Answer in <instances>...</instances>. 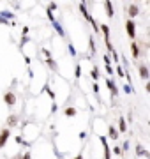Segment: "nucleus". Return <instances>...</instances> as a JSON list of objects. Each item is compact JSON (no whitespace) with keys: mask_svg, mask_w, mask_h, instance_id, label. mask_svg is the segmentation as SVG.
Instances as JSON below:
<instances>
[{"mask_svg":"<svg viewBox=\"0 0 150 159\" xmlns=\"http://www.w3.org/2000/svg\"><path fill=\"white\" fill-rule=\"evenodd\" d=\"M125 30H127V36H129L131 39L136 37V23H134V20H127V23H125Z\"/></svg>","mask_w":150,"mask_h":159,"instance_id":"nucleus-1","label":"nucleus"},{"mask_svg":"<svg viewBox=\"0 0 150 159\" xmlns=\"http://www.w3.org/2000/svg\"><path fill=\"white\" fill-rule=\"evenodd\" d=\"M9 136H11V129H2V131H0V149H4V147H5V143H7Z\"/></svg>","mask_w":150,"mask_h":159,"instance_id":"nucleus-2","label":"nucleus"},{"mask_svg":"<svg viewBox=\"0 0 150 159\" xmlns=\"http://www.w3.org/2000/svg\"><path fill=\"white\" fill-rule=\"evenodd\" d=\"M4 101H5V104H9V106H14V104H16V96H14L11 90H7V92L4 94Z\"/></svg>","mask_w":150,"mask_h":159,"instance_id":"nucleus-3","label":"nucleus"},{"mask_svg":"<svg viewBox=\"0 0 150 159\" xmlns=\"http://www.w3.org/2000/svg\"><path fill=\"white\" fill-rule=\"evenodd\" d=\"M102 147H104V159H111V149L108 147V141H106V136H99Z\"/></svg>","mask_w":150,"mask_h":159,"instance_id":"nucleus-4","label":"nucleus"},{"mask_svg":"<svg viewBox=\"0 0 150 159\" xmlns=\"http://www.w3.org/2000/svg\"><path fill=\"white\" fill-rule=\"evenodd\" d=\"M138 69H140V76H141V78H143L145 81H147V80L150 78L149 65H147V64H140V65H138Z\"/></svg>","mask_w":150,"mask_h":159,"instance_id":"nucleus-5","label":"nucleus"},{"mask_svg":"<svg viewBox=\"0 0 150 159\" xmlns=\"http://www.w3.org/2000/svg\"><path fill=\"white\" fill-rule=\"evenodd\" d=\"M106 87L110 88V92H111V97L118 96V88H117V85H115V81H113L111 78H106Z\"/></svg>","mask_w":150,"mask_h":159,"instance_id":"nucleus-6","label":"nucleus"},{"mask_svg":"<svg viewBox=\"0 0 150 159\" xmlns=\"http://www.w3.org/2000/svg\"><path fill=\"white\" fill-rule=\"evenodd\" d=\"M79 11H81V14L85 16V20H88L90 23L94 21V18H92V16L88 14V11H87V4H85V2H79Z\"/></svg>","mask_w":150,"mask_h":159,"instance_id":"nucleus-7","label":"nucleus"},{"mask_svg":"<svg viewBox=\"0 0 150 159\" xmlns=\"http://www.w3.org/2000/svg\"><path fill=\"white\" fill-rule=\"evenodd\" d=\"M138 14H140V7H138L136 4H131V5H129V16H131L129 20H134Z\"/></svg>","mask_w":150,"mask_h":159,"instance_id":"nucleus-8","label":"nucleus"},{"mask_svg":"<svg viewBox=\"0 0 150 159\" xmlns=\"http://www.w3.org/2000/svg\"><path fill=\"white\" fill-rule=\"evenodd\" d=\"M131 53H132V57H134V59H138V57H140V53H141V51H140V46H138L134 41L131 42Z\"/></svg>","mask_w":150,"mask_h":159,"instance_id":"nucleus-9","label":"nucleus"},{"mask_svg":"<svg viewBox=\"0 0 150 159\" xmlns=\"http://www.w3.org/2000/svg\"><path fill=\"white\" fill-rule=\"evenodd\" d=\"M104 9H106V14H108L110 18H113V14H115V13H113V4L110 2V0H106V2H104Z\"/></svg>","mask_w":150,"mask_h":159,"instance_id":"nucleus-10","label":"nucleus"},{"mask_svg":"<svg viewBox=\"0 0 150 159\" xmlns=\"http://www.w3.org/2000/svg\"><path fill=\"white\" fill-rule=\"evenodd\" d=\"M136 154L138 156H145V158H150V154L145 150V147L143 145H136Z\"/></svg>","mask_w":150,"mask_h":159,"instance_id":"nucleus-11","label":"nucleus"},{"mask_svg":"<svg viewBox=\"0 0 150 159\" xmlns=\"http://www.w3.org/2000/svg\"><path fill=\"white\" fill-rule=\"evenodd\" d=\"M99 30L104 34V41H110V27H108V25H101Z\"/></svg>","mask_w":150,"mask_h":159,"instance_id":"nucleus-12","label":"nucleus"},{"mask_svg":"<svg viewBox=\"0 0 150 159\" xmlns=\"http://www.w3.org/2000/svg\"><path fill=\"white\" fill-rule=\"evenodd\" d=\"M118 131L120 133H125L127 131V122H125L124 117H120V120H118Z\"/></svg>","mask_w":150,"mask_h":159,"instance_id":"nucleus-13","label":"nucleus"},{"mask_svg":"<svg viewBox=\"0 0 150 159\" xmlns=\"http://www.w3.org/2000/svg\"><path fill=\"white\" fill-rule=\"evenodd\" d=\"M16 124H18V117H16V115H11V117L7 119V126H9L7 129H11V127H14Z\"/></svg>","mask_w":150,"mask_h":159,"instance_id":"nucleus-14","label":"nucleus"},{"mask_svg":"<svg viewBox=\"0 0 150 159\" xmlns=\"http://www.w3.org/2000/svg\"><path fill=\"white\" fill-rule=\"evenodd\" d=\"M90 78L94 80V83H97V80H99V69H97L95 65L90 69Z\"/></svg>","mask_w":150,"mask_h":159,"instance_id":"nucleus-15","label":"nucleus"},{"mask_svg":"<svg viewBox=\"0 0 150 159\" xmlns=\"http://www.w3.org/2000/svg\"><path fill=\"white\" fill-rule=\"evenodd\" d=\"M108 131H110V138L111 140H118V131L113 126H108Z\"/></svg>","mask_w":150,"mask_h":159,"instance_id":"nucleus-16","label":"nucleus"},{"mask_svg":"<svg viewBox=\"0 0 150 159\" xmlns=\"http://www.w3.org/2000/svg\"><path fill=\"white\" fill-rule=\"evenodd\" d=\"M0 16H2V18H4V20H14V14H13V13H9V11H0Z\"/></svg>","mask_w":150,"mask_h":159,"instance_id":"nucleus-17","label":"nucleus"},{"mask_svg":"<svg viewBox=\"0 0 150 159\" xmlns=\"http://www.w3.org/2000/svg\"><path fill=\"white\" fill-rule=\"evenodd\" d=\"M64 115H65V117H74L76 108H65V110H64Z\"/></svg>","mask_w":150,"mask_h":159,"instance_id":"nucleus-18","label":"nucleus"},{"mask_svg":"<svg viewBox=\"0 0 150 159\" xmlns=\"http://www.w3.org/2000/svg\"><path fill=\"white\" fill-rule=\"evenodd\" d=\"M113 71H115V73H117V74L120 76V78H125V71H124V69H122L120 65H117V67H115Z\"/></svg>","mask_w":150,"mask_h":159,"instance_id":"nucleus-19","label":"nucleus"},{"mask_svg":"<svg viewBox=\"0 0 150 159\" xmlns=\"http://www.w3.org/2000/svg\"><path fill=\"white\" fill-rule=\"evenodd\" d=\"M46 64L51 67V71H56V69H58V67H56V62L53 59H46Z\"/></svg>","mask_w":150,"mask_h":159,"instance_id":"nucleus-20","label":"nucleus"},{"mask_svg":"<svg viewBox=\"0 0 150 159\" xmlns=\"http://www.w3.org/2000/svg\"><path fill=\"white\" fill-rule=\"evenodd\" d=\"M67 48H69V55H71V57H76V55H78V51H76V48H74V44H73V42H69V46H67Z\"/></svg>","mask_w":150,"mask_h":159,"instance_id":"nucleus-21","label":"nucleus"},{"mask_svg":"<svg viewBox=\"0 0 150 159\" xmlns=\"http://www.w3.org/2000/svg\"><path fill=\"white\" fill-rule=\"evenodd\" d=\"M79 76H81V65L78 64L74 67V78H79Z\"/></svg>","mask_w":150,"mask_h":159,"instance_id":"nucleus-22","label":"nucleus"},{"mask_svg":"<svg viewBox=\"0 0 150 159\" xmlns=\"http://www.w3.org/2000/svg\"><path fill=\"white\" fill-rule=\"evenodd\" d=\"M44 90H46V92H48V96H50V97H51V101L55 99V92H53V90H51V88H50V87H48V85H46V87H44Z\"/></svg>","mask_w":150,"mask_h":159,"instance_id":"nucleus-23","label":"nucleus"},{"mask_svg":"<svg viewBox=\"0 0 150 159\" xmlns=\"http://www.w3.org/2000/svg\"><path fill=\"white\" fill-rule=\"evenodd\" d=\"M102 59H104V64H106V65H111V59H110V55H108V53H106Z\"/></svg>","mask_w":150,"mask_h":159,"instance_id":"nucleus-24","label":"nucleus"},{"mask_svg":"<svg viewBox=\"0 0 150 159\" xmlns=\"http://www.w3.org/2000/svg\"><path fill=\"white\" fill-rule=\"evenodd\" d=\"M122 88H124V92H125V94H132V87H129V85H124Z\"/></svg>","mask_w":150,"mask_h":159,"instance_id":"nucleus-25","label":"nucleus"},{"mask_svg":"<svg viewBox=\"0 0 150 159\" xmlns=\"http://www.w3.org/2000/svg\"><path fill=\"white\" fill-rule=\"evenodd\" d=\"M106 73H108L110 76H113V74H115V71H113V65H106Z\"/></svg>","mask_w":150,"mask_h":159,"instance_id":"nucleus-26","label":"nucleus"},{"mask_svg":"<svg viewBox=\"0 0 150 159\" xmlns=\"http://www.w3.org/2000/svg\"><path fill=\"white\" fill-rule=\"evenodd\" d=\"M113 154H117V156H122V149L120 147H115V149H111Z\"/></svg>","mask_w":150,"mask_h":159,"instance_id":"nucleus-27","label":"nucleus"},{"mask_svg":"<svg viewBox=\"0 0 150 159\" xmlns=\"http://www.w3.org/2000/svg\"><path fill=\"white\" fill-rule=\"evenodd\" d=\"M41 51L44 53V57H46V59H51V53H50V50H46V48H44V50H41Z\"/></svg>","mask_w":150,"mask_h":159,"instance_id":"nucleus-28","label":"nucleus"},{"mask_svg":"<svg viewBox=\"0 0 150 159\" xmlns=\"http://www.w3.org/2000/svg\"><path fill=\"white\" fill-rule=\"evenodd\" d=\"M56 9V4L55 2H53V4H50V5H48V11H50V13H53V11H55Z\"/></svg>","mask_w":150,"mask_h":159,"instance_id":"nucleus-29","label":"nucleus"},{"mask_svg":"<svg viewBox=\"0 0 150 159\" xmlns=\"http://www.w3.org/2000/svg\"><path fill=\"white\" fill-rule=\"evenodd\" d=\"M16 143H19V145H21V143H23V145H27V143H25V140L21 138V136H16Z\"/></svg>","mask_w":150,"mask_h":159,"instance_id":"nucleus-30","label":"nucleus"},{"mask_svg":"<svg viewBox=\"0 0 150 159\" xmlns=\"http://www.w3.org/2000/svg\"><path fill=\"white\" fill-rule=\"evenodd\" d=\"M90 50L95 51V44H94V37H90Z\"/></svg>","mask_w":150,"mask_h":159,"instance_id":"nucleus-31","label":"nucleus"},{"mask_svg":"<svg viewBox=\"0 0 150 159\" xmlns=\"http://www.w3.org/2000/svg\"><path fill=\"white\" fill-rule=\"evenodd\" d=\"M92 87H94V94H99V85L97 83H92Z\"/></svg>","mask_w":150,"mask_h":159,"instance_id":"nucleus-32","label":"nucleus"},{"mask_svg":"<svg viewBox=\"0 0 150 159\" xmlns=\"http://www.w3.org/2000/svg\"><path fill=\"white\" fill-rule=\"evenodd\" d=\"M0 23H2V25H11V23H9V21H7V20H4L2 16H0Z\"/></svg>","mask_w":150,"mask_h":159,"instance_id":"nucleus-33","label":"nucleus"},{"mask_svg":"<svg viewBox=\"0 0 150 159\" xmlns=\"http://www.w3.org/2000/svg\"><path fill=\"white\" fill-rule=\"evenodd\" d=\"M87 138V133H85V131H83V133H79V140H85Z\"/></svg>","mask_w":150,"mask_h":159,"instance_id":"nucleus-34","label":"nucleus"},{"mask_svg":"<svg viewBox=\"0 0 150 159\" xmlns=\"http://www.w3.org/2000/svg\"><path fill=\"white\" fill-rule=\"evenodd\" d=\"M21 159H30V152L27 150V152H25V156H23V158H21Z\"/></svg>","mask_w":150,"mask_h":159,"instance_id":"nucleus-35","label":"nucleus"},{"mask_svg":"<svg viewBox=\"0 0 150 159\" xmlns=\"http://www.w3.org/2000/svg\"><path fill=\"white\" fill-rule=\"evenodd\" d=\"M127 149H129V141H124V152H125Z\"/></svg>","mask_w":150,"mask_h":159,"instance_id":"nucleus-36","label":"nucleus"},{"mask_svg":"<svg viewBox=\"0 0 150 159\" xmlns=\"http://www.w3.org/2000/svg\"><path fill=\"white\" fill-rule=\"evenodd\" d=\"M74 159H83V156H81V154H78V156H76Z\"/></svg>","mask_w":150,"mask_h":159,"instance_id":"nucleus-37","label":"nucleus"}]
</instances>
